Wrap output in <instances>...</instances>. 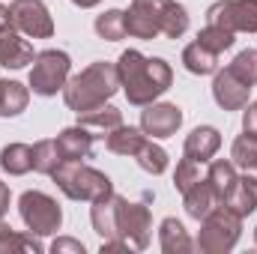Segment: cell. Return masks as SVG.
<instances>
[{
  "label": "cell",
  "instance_id": "6da1fadb",
  "mask_svg": "<svg viewBox=\"0 0 257 254\" xmlns=\"http://www.w3.org/2000/svg\"><path fill=\"white\" fill-rule=\"evenodd\" d=\"M117 75H120V87L126 93L128 105H150L156 102L165 90H171L174 84V69L162 57H144L141 51L128 48L117 60Z\"/></svg>",
  "mask_w": 257,
  "mask_h": 254
},
{
  "label": "cell",
  "instance_id": "7a4b0ae2",
  "mask_svg": "<svg viewBox=\"0 0 257 254\" xmlns=\"http://www.w3.org/2000/svg\"><path fill=\"white\" fill-rule=\"evenodd\" d=\"M120 90V75H117V63L99 60L81 69L75 78H69L63 87V102L69 111L84 114L93 111L99 105H105L114 93Z\"/></svg>",
  "mask_w": 257,
  "mask_h": 254
},
{
  "label": "cell",
  "instance_id": "3957f363",
  "mask_svg": "<svg viewBox=\"0 0 257 254\" xmlns=\"http://www.w3.org/2000/svg\"><path fill=\"white\" fill-rule=\"evenodd\" d=\"M51 180L57 183V189L63 191L69 200H90L93 203L99 197L114 194V183H111L108 174H102V171H96L84 162H72V159H63L54 168Z\"/></svg>",
  "mask_w": 257,
  "mask_h": 254
},
{
  "label": "cell",
  "instance_id": "277c9868",
  "mask_svg": "<svg viewBox=\"0 0 257 254\" xmlns=\"http://www.w3.org/2000/svg\"><path fill=\"white\" fill-rule=\"evenodd\" d=\"M239 233H242V218L218 203L206 218H200L197 248L203 254H227L239 242Z\"/></svg>",
  "mask_w": 257,
  "mask_h": 254
},
{
  "label": "cell",
  "instance_id": "5b68a950",
  "mask_svg": "<svg viewBox=\"0 0 257 254\" xmlns=\"http://www.w3.org/2000/svg\"><path fill=\"white\" fill-rule=\"evenodd\" d=\"M18 212H21L24 227L30 233H36V236H51L63 224L60 203L51 194H45V191H24L18 197Z\"/></svg>",
  "mask_w": 257,
  "mask_h": 254
},
{
  "label": "cell",
  "instance_id": "8992f818",
  "mask_svg": "<svg viewBox=\"0 0 257 254\" xmlns=\"http://www.w3.org/2000/svg\"><path fill=\"white\" fill-rule=\"evenodd\" d=\"M69 69H72V60L66 51H57V48L39 51L30 69V90L36 96H57L69 81Z\"/></svg>",
  "mask_w": 257,
  "mask_h": 254
},
{
  "label": "cell",
  "instance_id": "52a82bcc",
  "mask_svg": "<svg viewBox=\"0 0 257 254\" xmlns=\"http://www.w3.org/2000/svg\"><path fill=\"white\" fill-rule=\"evenodd\" d=\"M117 230H120V239H126L132 251H144L150 245V236H153L150 206L117 194Z\"/></svg>",
  "mask_w": 257,
  "mask_h": 254
},
{
  "label": "cell",
  "instance_id": "ba28073f",
  "mask_svg": "<svg viewBox=\"0 0 257 254\" xmlns=\"http://www.w3.org/2000/svg\"><path fill=\"white\" fill-rule=\"evenodd\" d=\"M206 24L230 33H257V0H218L206 9Z\"/></svg>",
  "mask_w": 257,
  "mask_h": 254
},
{
  "label": "cell",
  "instance_id": "9c48e42d",
  "mask_svg": "<svg viewBox=\"0 0 257 254\" xmlns=\"http://www.w3.org/2000/svg\"><path fill=\"white\" fill-rule=\"evenodd\" d=\"M9 21L15 30H21L30 39H51L54 36V18L42 0H12Z\"/></svg>",
  "mask_w": 257,
  "mask_h": 254
},
{
  "label": "cell",
  "instance_id": "30bf717a",
  "mask_svg": "<svg viewBox=\"0 0 257 254\" xmlns=\"http://www.w3.org/2000/svg\"><path fill=\"white\" fill-rule=\"evenodd\" d=\"M132 3L138 9H144L150 15V21L159 27V33L168 39H180L189 30V12L177 0H132Z\"/></svg>",
  "mask_w": 257,
  "mask_h": 254
},
{
  "label": "cell",
  "instance_id": "8fae6325",
  "mask_svg": "<svg viewBox=\"0 0 257 254\" xmlns=\"http://www.w3.org/2000/svg\"><path fill=\"white\" fill-rule=\"evenodd\" d=\"M183 126V111L171 102H150L141 111V132L153 138H171Z\"/></svg>",
  "mask_w": 257,
  "mask_h": 254
},
{
  "label": "cell",
  "instance_id": "7c38bea8",
  "mask_svg": "<svg viewBox=\"0 0 257 254\" xmlns=\"http://www.w3.org/2000/svg\"><path fill=\"white\" fill-rule=\"evenodd\" d=\"M248 96H251V87L242 84L230 69L224 72H215V81H212V99L218 108L224 111H242L248 105Z\"/></svg>",
  "mask_w": 257,
  "mask_h": 254
},
{
  "label": "cell",
  "instance_id": "4fadbf2b",
  "mask_svg": "<svg viewBox=\"0 0 257 254\" xmlns=\"http://www.w3.org/2000/svg\"><path fill=\"white\" fill-rule=\"evenodd\" d=\"M33 60H36V51L24 39V33L15 30L12 24L0 27V66H6V69H24Z\"/></svg>",
  "mask_w": 257,
  "mask_h": 254
},
{
  "label": "cell",
  "instance_id": "5bb4252c",
  "mask_svg": "<svg viewBox=\"0 0 257 254\" xmlns=\"http://www.w3.org/2000/svg\"><path fill=\"white\" fill-rule=\"evenodd\" d=\"M218 147H221L218 129L215 126H197V129L189 132V138H186V144H183V156L200 162V165H206V162L218 153Z\"/></svg>",
  "mask_w": 257,
  "mask_h": 254
},
{
  "label": "cell",
  "instance_id": "9a60e30c",
  "mask_svg": "<svg viewBox=\"0 0 257 254\" xmlns=\"http://www.w3.org/2000/svg\"><path fill=\"white\" fill-rule=\"evenodd\" d=\"M93 141L96 135L84 126H69L57 135V147L63 153V159H72V162H84L93 156Z\"/></svg>",
  "mask_w": 257,
  "mask_h": 254
},
{
  "label": "cell",
  "instance_id": "2e32d148",
  "mask_svg": "<svg viewBox=\"0 0 257 254\" xmlns=\"http://www.w3.org/2000/svg\"><path fill=\"white\" fill-rule=\"evenodd\" d=\"M218 203H221V200L215 197V191H212V186H209V180H206V177H200L192 189L183 191V206H186L189 218H194V221L206 218Z\"/></svg>",
  "mask_w": 257,
  "mask_h": 254
},
{
  "label": "cell",
  "instance_id": "e0dca14e",
  "mask_svg": "<svg viewBox=\"0 0 257 254\" xmlns=\"http://www.w3.org/2000/svg\"><path fill=\"white\" fill-rule=\"evenodd\" d=\"M90 221H93V230L102 239H120V230H117V194H108V197L93 200Z\"/></svg>",
  "mask_w": 257,
  "mask_h": 254
},
{
  "label": "cell",
  "instance_id": "ac0fdd59",
  "mask_svg": "<svg viewBox=\"0 0 257 254\" xmlns=\"http://www.w3.org/2000/svg\"><path fill=\"white\" fill-rule=\"evenodd\" d=\"M159 245H162L165 254H189L194 248L192 236H189V230L183 227L180 218H165L159 224Z\"/></svg>",
  "mask_w": 257,
  "mask_h": 254
},
{
  "label": "cell",
  "instance_id": "d6986e66",
  "mask_svg": "<svg viewBox=\"0 0 257 254\" xmlns=\"http://www.w3.org/2000/svg\"><path fill=\"white\" fill-rule=\"evenodd\" d=\"M45 245L36 233H18L0 218V254H42Z\"/></svg>",
  "mask_w": 257,
  "mask_h": 254
},
{
  "label": "cell",
  "instance_id": "ffe728a7",
  "mask_svg": "<svg viewBox=\"0 0 257 254\" xmlns=\"http://www.w3.org/2000/svg\"><path fill=\"white\" fill-rule=\"evenodd\" d=\"M221 206H227L233 215H239V218H245V215H251L257 209V191L254 186L242 177V180H236L233 186H230V191L221 197Z\"/></svg>",
  "mask_w": 257,
  "mask_h": 254
},
{
  "label": "cell",
  "instance_id": "44dd1931",
  "mask_svg": "<svg viewBox=\"0 0 257 254\" xmlns=\"http://www.w3.org/2000/svg\"><path fill=\"white\" fill-rule=\"evenodd\" d=\"M0 168L9 177H24L33 171V147L30 144H6L0 150Z\"/></svg>",
  "mask_w": 257,
  "mask_h": 254
},
{
  "label": "cell",
  "instance_id": "7402d4cb",
  "mask_svg": "<svg viewBox=\"0 0 257 254\" xmlns=\"http://www.w3.org/2000/svg\"><path fill=\"white\" fill-rule=\"evenodd\" d=\"M78 126L90 129V132H102V135H108L111 129L123 126V111L105 102V105H99V108H93V111L78 114Z\"/></svg>",
  "mask_w": 257,
  "mask_h": 254
},
{
  "label": "cell",
  "instance_id": "603a6c76",
  "mask_svg": "<svg viewBox=\"0 0 257 254\" xmlns=\"http://www.w3.org/2000/svg\"><path fill=\"white\" fill-rule=\"evenodd\" d=\"M144 141H147L144 132L135 129V126H117L105 135V147H108L114 156H128V159H135V153H138V147H141Z\"/></svg>",
  "mask_w": 257,
  "mask_h": 254
},
{
  "label": "cell",
  "instance_id": "cb8c5ba5",
  "mask_svg": "<svg viewBox=\"0 0 257 254\" xmlns=\"http://www.w3.org/2000/svg\"><path fill=\"white\" fill-rule=\"evenodd\" d=\"M183 66L192 75H215L218 72V54L203 48L200 42H192V45L183 48Z\"/></svg>",
  "mask_w": 257,
  "mask_h": 254
},
{
  "label": "cell",
  "instance_id": "d4e9b609",
  "mask_svg": "<svg viewBox=\"0 0 257 254\" xmlns=\"http://www.w3.org/2000/svg\"><path fill=\"white\" fill-rule=\"evenodd\" d=\"M60 162H63V153L57 147V138H45V141H36L33 144V171L51 177Z\"/></svg>",
  "mask_w": 257,
  "mask_h": 254
},
{
  "label": "cell",
  "instance_id": "484cf974",
  "mask_svg": "<svg viewBox=\"0 0 257 254\" xmlns=\"http://www.w3.org/2000/svg\"><path fill=\"white\" fill-rule=\"evenodd\" d=\"M96 33L102 36V39H108V42H120V39H126V12L123 9H108V12H102L99 18H96Z\"/></svg>",
  "mask_w": 257,
  "mask_h": 254
},
{
  "label": "cell",
  "instance_id": "4316f807",
  "mask_svg": "<svg viewBox=\"0 0 257 254\" xmlns=\"http://www.w3.org/2000/svg\"><path fill=\"white\" fill-rule=\"evenodd\" d=\"M206 180H209V186H212V191H215V197L221 200V197L230 191V186L239 180V177H236V165H233V162L218 159V162H212V165H209Z\"/></svg>",
  "mask_w": 257,
  "mask_h": 254
},
{
  "label": "cell",
  "instance_id": "83f0119b",
  "mask_svg": "<svg viewBox=\"0 0 257 254\" xmlns=\"http://www.w3.org/2000/svg\"><path fill=\"white\" fill-rule=\"evenodd\" d=\"M135 159H138V165H141L147 174H153V177H159V174L168 171V153H165L159 144H153V141H144V144L138 147Z\"/></svg>",
  "mask_w": 257,
  "mask_h": 254
},
{
  "label": "cell",
  "instance_id": "f1b7e54d",
  "mask_svg": "<svg viewBox=\"0 0 257 254\" xmlns=\"http://www.w3.org/2000/svg\"><path fill=\"white\" fill-rule=\"evenodd\" d=\"M30 102V87L18 84V81H9L6 78V90H3V111L0 117H18Z\"/></svg>",
  "mask_w": 257,
  "mask_h": 254
},
{
  "label": "cell",
  "instance_id": "f546056e",
  "mask_svg": "<svg viewBox=\"0 0 257 254\" xmlns=\"http://www.w3.org/2000/svg\"><path fill=\"white\" fill-rule=\"evenodd\" d=\"M126 36H135V39H156V36H162V33H159V27L150 21V15L132 3L128 12H126Z\"/></svg>",
  "mask_w": 257,
  "mask_h": 254
},
{
  "label": "cell",
  "instance_id": "4dcf8cb0",
  "mask_svg": "<svg viewBox=\"0 0 257 254\" xmlns=\"http://www.w3.org/2000/svg\"><path fill=\"white\" fill-rule=\"evenodd\" d=\"M230 162L236 165V168H251L257 165V135L254 132H242L236 141H233V147H230Z\"/></svg>",
  "mask_w": 257,
  "mask_h": 254
},
{
  "label": "cell",
  "instance_id": "1f68e13d",
  "mask_svg": "<svg viewBox=\"0 0 257 254\" xmlns=\"http://www.w3.org/2000/svg\"><path fill=\"white\" fill-rule=\"evenodd\" d=\"M233 39H236V33H230V30H224V27H215V24H206V27L197 33L194 42H200L203 48L221 54V51H227V48L233 45Z\"/></svg>",
  "mask_w": 257,
  "mask_h": 254
},
{
  "label": "cell",
  "instance_id": "d6a6232c",
  "mask_svg": "<svg viewBox=\"0 0 257 254\" xmlns=\"http://www.w3.org/2000/svg\"><path fill=\"white\" fill-rule=\"evenodd\" d=\"M242 84H248V87H254L257 84V51H251V48H245V51H239L233 60H230V66H227Z\"/></svg>",
  "mask_w": 257,
  "mask_h": 254
},
{
  "label": "cell",
  "instance_id": "836d02e7",
  "mask_svg": "<svg viewBox=\"0 0 257 254\" xmlns=\"http://www.w3.org/2000/svg\"><path fill=\"white\" fill-rule=\"evenodd\" d=\"M200 177H203V174H200V162L183 156V162H180L177 171H174V186H177V191H186V189H192Z\"/></svg>",
  "mask_w": 257,
  "mask_h": 254
},
{
  "label": "cell",
  "instance_id": "e575fe53",
  "mask_svg": "<svg viewBox=\"0 0 257 254\" xmlns=\"http://www.w3.org/2000/svg\"><path fill=\"white\" fill-rule=\"evenodd\" d=\"M51 251L54 254H84V242H78V239H72V236H57L54 242H51Z\"/></svg>",
  "mask_w": 257,
  "mask_h": 254
},
{
  "label": "cell",
  "instance_id": "d590c367",
  "mask_svg": "<svg viewBox=\"0 0 257 254\" xmlns=\"http://www.w3.org/2000/svg\"><path fill=\"white\" fill-rule=\"evenodd\" d=\"M242 132H254L257 135V102L254 105H245V114H242Z\"/></svg>",
  "mask_w": 257,
  "mask_h": 254
},
{
  "label": "cell",
  "instance_id": "8d00e7d4",
  "mask_svg": "<svg viewBox=\"0 0 257 254\" xmlns=\"http://www.w3.org/2000/svg\"><path fill=\"white\" fill-rule=\"evenodd\" d=\"M9 212V186L6 183H0V218Z\"/></svg>",
  "mask_w": 257,
  "mask_h": 254
},
{
  "label": "cell",
  "instance_id": "74e56055",
  "mask_svg": "<svg viewBox=\"0 0 257 254\" xmlns=\"http://www.w3.org/2000/svg\"><path fill=\"white\" fill-rule=\"evenodd\" d=\"M245 180L254 186V191H257V165H251V168H245Z\"/></svg>",
  "mask_w": 257,
  "mask_h": 254
},
{
  "label": "cell",
  "instance_id": "f35d334b",
  "mask_svg": "<svg viewBox=\"0 0 257 254\" xmlns=\"http://www.w3.org/2000/svg\"><path fill=\"white\" fill-rule=\"evenodd\" d=\"M75 6H81V9H93V6H99L102 0H72Z\"/></svg>",
  "mask_w": 257,
  "mask_h": 254
},
{
  "label": "cell",
  "instance_id": "ab89813d",
  "mask_svg": "<svg viewBox=\"0 0 257 254\" xmlns=\"http://www.w3.org/2000/svg\"><path fill=\"white\" fill-rule=\"evenodd\" d=\"M6 24H12L9 21V6H0V27H6Z\"/></svg>",
  "mask_w": 257,
  "mask_h": 254
},
{
  "label": "cell",
  "instance_id": "60d3db41",
  "mask_svg": "<svg viewBox=\"0 0 257 254\" xmlns=\"http://www.w3.org/2000/svg\"><path fill=\"white\" fill-rule=\"evenodd\" d=\"M254 245H257V227H254Z\"/></svg>",
  "mask_w": 257,
  "mask_h": 254
}]
</instances>
